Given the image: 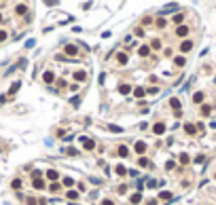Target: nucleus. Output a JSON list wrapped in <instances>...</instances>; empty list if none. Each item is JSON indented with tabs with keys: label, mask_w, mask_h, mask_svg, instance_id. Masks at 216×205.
I'll use <instances>...</instances> for the list:
<instances>
[{
	"label": "nucleus",
	"mask_w": 216,
	"mask_h": 205,
	"mask_svg": "<svg viewBox=\"0 0 216 205\" xmlns=\"http://www.w3.org/2000/svg\"><path fill=\"white\" fill-rule=\"evenodd\" d=\"M157 91H159V89H157V87H148V89H146V93H148V95H150V93H152V95H155Z\"/></svg>",
	"instance_id": "c03bdc74"
},
{
	"label": "nucleus",
	"mask_w": 216,
	"mask_h": 205,
	"mask_svg": "<svg viewBox=\"0 0 216 205\" xmlns=\"http://www.w3.org/2000/svg\"><path fill=\"white\" fill-rule=\"evenodd\" d=\"M108 131H112V133H123V127H119V125H108Z\"/></svg>",
	"instance_id": "473e14b6"
},
{
	"label": "nucleus",
	"mask_w": 216,
	"mask_h": 205,
	"mask_svg": "<svg viewBox=\"0 0 216 205\" xmlns=\"http://www.w3.org/2000/svg\"><path fill=\"white\" fill-rule=\"evenodd\" d=\"M184 131L188 133V135H195V133H197V127H195V125H191V123H186V125H184Z\"/></svg>",
	"instance_id": "412c9836"
},
{
	"label": "nucleus",
	"mask_w": 216,
	"mask_h": 205,
	"mask_svg": "<svg viewBox=\"0 0 216 205\" xmlns=\"http://www.w3.org/2000/svg\"><path fill=\"white\" fill-rule=\"evenodd\" d=\"M15 15H25V17H28V4H17L15 6Z\"/></svg>",
	"instance_id": "9b49d317"
},
{
	"label": "nucleus",
	"mask_w": 216,
	"mask_h": 205,
	"mask_svg": "<svg viewBox=\"0 0 216 205\" xmlns=\"http://www.w3.org/2000/svg\"><path fill=\"white\" fill-rule=\"evenodd\" d=\"M178 4L176 2H169V4H165V8H163V11H159V17H163V15H167V13H174V11H178Z\"/></svg>",
	"instance_id": "7ed1b4c3"
},
{
	"label": "nucleus",
	"mask_w": 216,
	"mask_h": 205,
	"mask_svg": "<svg viewBox=\"0 0 216 205\" xmlns=\"http://www.w3.org/2000/svg\"><path fill=\"white\" fill-rule=\"evenodd\" d=\"M114 171H116V176H127V169H125V165H121V163H116Z\"/></svg>",
	"instance_id": "aec40b11"
},
{
	"label": "nucleus",
	"mask_w": 216,
	"mask_h": 205,
	"mask_svg": "<svg viewBox=\"0 0 216 205\" xmlns=\"http://www.w3.org/2000/svg\"><path fill=\"white\" fill-rule=\"evenodd\" d=\"M70 102H72V106H78V104H80V95H74Z\"/></svg>",
	"instance_id": "79ce46f5"
},
{
	"label": "nucleus",
	"mask_w": 216,
	"mask_h": 205,
	"mask_svg": "<svg viewBox=\"0 0 216 205\" xmlns=\"http://www.w3.org/2000/svg\"><path fill=\"white\" fill-rule=\"evenodd\" d=\"M133 150H136L138 154H144L146 152V142H136V144H133Z\"/></svg>",
	"instance_id": "9d476101"
},
{
	"label": "nucleus",
	"mask_w": 216,
	"mask_h": 205,
	"mask_svg": "<svg viewBox=\"0 0 216 205\" xmlns=\"http://www.w3.org/2000/svg\"><path fill=\"white\" fill-rule=\"evenodd\" d=\"M0 21H2V15H0Z\"/></svg>",
	"instance_id": "6e6d98bb"
},
{
	"label": "nucleus",
	"mask_w": 216,
	"mask_h": 205,
	"mask_svg": "<svg viewBox=\"0 0 216 205\" xmlns=\"http://www.w3.org/2000/svg\"><path fill=\"white\" fill-rule=\"evenodd\" d=\"M178 159H180V163H182V165H188V163H191V157H188L186 152H182V154H180Z\"/></svg>",
	"instance_id": "bb28decb"
},
{
	"label": "nucleus",
	"mask_w": 216,
	"mask_h": 205,
	"mask_svg": "<svg viewBox=\"0 0 216 205\" xmlns=\"http://www.w3.org/2000/svg\"><path fill=\"white\" fill-rule=\"evenodd\" d=\"M102 205H114V203H112L110 199H104V201H102Z\"/></svg>",
	"instance_id": "603ef678"
},
{
	"label": "nucleus",
	"mask_w": 216,
	"mask_h": 205,
	"mask_svg": "<svg viewBox=\"0 0 216 205\" xmlns=\"http://www.w3.org/2000/svg\"><path fill=\"white\" fill-rule=\"evenodd\" d=\"M19 87H21V81H15V83L11 85V89H8V93H6V95H8V97H15V93L19 91Z\"/></svg>",
	"instance_id": "6e6552de"
},
{
	"label": "nucleus",
	"mask_w": 216,
	"mask_h": 205,
	"mask_svg": "<svg viewBox=\"0 0 216 205\" xmlns=\"http://www.w3.org/2000/svg\"><path fill=\"white\" fill-rule=\"evenodd\" d=\"M116 64H119V66L127 64V53H116Z\"/></svg>",
	"instance_id": "4468645a"
},
{
	"label": "nucleus",
	"mask_w": 216,
	"mask_h": 205,
	"mask_svg": "<svg viewBox=\"0 0 216 205\" xmlns=\"http://www.w3.org/2000/svg\"><path fill=\"white\" fill-rule=\"evenodd\" d=\"M6 38H8V32L6 30H0V42H4Z\"/></svg>",
	"instance_id": "58836bf2"
},
{
	"label": "nucleus",
	"mask_w": 216,
	"mask_h": 205,
	"mask_svg": "<svg viewBox=\"0 0 216 205\" xmlns=\"http://www.w3.org/2000/svg\"><path fill=\"white\" fill-rule=\"evenodd\" d=\"M42 176H44V173L40 171V169H32V180H40Z\"/></svg>",
	"instance_id": "7c9ffc66"
},
{
	"label": "nucleus",
	"mask_w": 216,
	"mask_h": 205,
	"mask_svg": "<svg viewBox=\"0 0 216 205\" xmlns=\"http://www.w3.org/2000/svg\"><path fill=\"white\" fill-rule=\"evenodd\" d=\"M25 203H28V205H36V203H38V201H36L34 197H25Z\"/></svg>",
	"instance_id": "37998d69"
},
{
	"label": "nucleus",
	"mask_w": 216,
	"mask_h": 205,
	"mask_svg": "<svg viewBox=\"0 0 216 205\" xmlns=\"http://www.w3.org/2000/svg\"><path fill=\"white\" fill-rule=\"evenodd\" d=\"M72 78H74L76 83H85V81H87V72H85V70H78V72H74V76H72Z\"/></svg>",
	"instance_id": "0eeeda50"
},
{
	"label": "nucleus",
	"mask_w": 216,
	"mask_h": 205,
	"mask_svg": "<svg viewBox=\"0 0 216 205\" xmlns=\"http://www.w3.org/2000/svg\"><path fill=\"white\" fill-rule=\"evenodd\" d=\"M140 201H142V194H140V192H133L131 197H129V203H131V205H138Z\"/></svg>",
	"instance_id": "a211bd4d"
},
{
	"label": "nucleus",
	"mask_w": 216,
	"mask_h": 205,
	"mask_svg": "<svg viewBox=\"0 0 216 205\" xmlns=\"http://www.w3.org/2000/svg\"><path fill=\"white\" fill-rule=\"evenodd\" d=\"M119 93H121V95H129V93H131V87H129L127 83L119 85Z\"/></svg>",
	"instance_id": "2eb2a0df"
},
{
	"label": "nucleus",
	"mask_w": 216,
	"mask_h": 205,
	"mask_svg": "<svg viewBox=\"0 0 216 205\" xmlns=\"http://www.w3.org/2000/svg\"><path fill=\"white\" fill-rule=\"evenodd\" d=\"M174 64H176L178 68H182V66L186 64V59H184V55H178V57H174Z\"/></svg>",
	"instance_id": "b1692460"
},
{
	"label": "nucleus",
	"mask_w": 216,
	"mask_h": 205,
	"mask_svg": "<svg viewBox=\"0 0 216 205\" xmlns=\"http://www.w3.org/2000/svg\"><path fill=\"white\" fill-rule=\"evenodd\" d=\"M55 61H66L68 64V61H74V59H68L66 55H55Z\"/></svg>",
	"instance_id": "f704fd0d"
},
{
	"label": "nucleus",
	"mask_w": 216,
	"mask_h": 205,
	"mask_svg": "<svg viewBox=\"0 0 216 205\" xmlns=\"http://www.w3.org/2000/svg\"><path fill=\"white\" fill-rule=\"evenodd\" d=\"M133 95H136V97H144V95H146V89L136 87V89H133Z\"/></svg>",
	"instance_id": "a878e982"
},
{
	"label": "nucleus",
	"mask_w": 216,
	"mask_h": 205,
	"mask_svg": "<svg viewBox=\"0 0 216 205\" xmlns=\"http://www.w3.org/2000/svg\"><path fill=\"white\" fill-rule=\"evenodd\" d=\"M61 184H64L66 188H70V186H74V180H72L70 176H66V178H61Z\"/></svg>",
	"instance_id": "5701e85b"
},
{
	"label": "nucleus",
	"mask_w": 216,
	"mask_h": 205,
	"mask_svg": "<svg viewBox=\"0 0 216 205\" xmlns=\"http://www.w3.org/2000/svg\"><path fill=\"white\" fill-rule=\"evenodd\" d=\"M201 114H203V117H210V114H212V108H210L208 104H203V106H201Z\"/></svg>",
	"instance_id": "c756f323"
},
{
	"label": "nucleus",
	"mask_w": 216,
	"mask_h": 205,
	"mask_svg": "<svg viewBox=\"0 0 216 205\" xmlns=\"http://www.w3.org/2000/svg\"><path fill=\"white\" fill-rule=\"evenodd\" d=\"M66 154H70V157H76V154H78V150H76V148H66Z\"/></svg>",
	"instance_id": "c9c22d12"
},
{
	"label": "nucleus",
	"mask_w": 216,
	"mask_h": 205,
	"mask_svg": "<svg viewBox=\"0 0 216 205\" xmlns=\"http://www.w3.org/2000/svg\"><path fill=\"white\" fill-rule=\"evenodd\" d=\"M148 53H150V47H148V44H142V47L138 49V55H140V57H146Z\"/></svg>",
	"instance_id": "dca6fc26"
},
{
	"label": "nucleus",
	"mask_w": 216,
	"mask_h": 205,
	"mask_svg": "<svg viewBox=\"0 0 216 205\" xmlns=\"http://www.w3.org/2000/svg\"><path fill=\"white\" fill-rule=\"evenodd\" d=\"M11 186H13V190H19L21 188V180H19V178H15V180L11 182Z\"/></svg>",
	"instance_id": "72a5a7b5"
},
{
	"label": "nucleus",
	"mask_w": 216,
	"mask_h": 205,
	"mask_svg": "<svg viewBox=\"0 0 216 205\" xmlns=\"http://www.w3.org/2000/svg\"><path fill=\"white\" fill-rule=\"evenodd\" d=\"M32 186H34L36 190H42V188H44V186H47V184H44V180L40 178V180H32Z\"/></svg>",
	"instance_id": "f3484780"
},
{
	"label": "nucleus",
	"mask_w": 216,
	"mask_h": 205,
	"mask_svg": "<svg viewBox=\"0 0 216 205\" xmlns=\"http://www.w3.org/2000/svg\"><path fill=\"white\" fill-rule=\"evenodd\" d=\"M165 123H155V125H152V133H155V135H163V133H165Z\"/></svg>",
	"instance_id": "39448f33"
},
{
	"label": "nucleus",
	"mask_w": 216,
	"mask_h": 205,
	"mask_svg": "<svg viewBox=\"0 0 216 205\" xmlns=\"http://www.w3.org/2000/svg\"><path fill=\"white\" fill-rule=\"evenodd\" d=\"M186 34H188V28H186V25H178V28H176V36H180V38H184Z\"/></svg>",
	"instance_id": "ddd939ff"
},
{
	"label": "nucleus",
	"mask_w": 216,
	"mask_h": 205,
	"mask_svg": "<svg viewBox=\"0 0 216 205\" xmlns=\"http://www.w3.org/2000/svg\"><path fill=\"white\" fill-rule=\"evenodd\" d=\"M66 87V81H57V89H64Z\"/></svg>",
	"instance_id": "3c124183"
},
{
	"label": "nucleus",
	"mask_w": 216,
	"mask_h": 205,
	"mask_svg": "<svg viewBox=\"0 0 216 205\" xmlns=\"http://www.w3.org/2000/svg\"><path fill=\"white\" fill-rule=\"evenodd\" d=\"M125 192H127V186L121 184V186H119V194H125Z\"/></svg>",
	"instance_id": "de8ad7c7"
},
{
	"label": "nucleus",
	"mask_w": 216,
	"mask_h": 205,
	"mask_svg": "<svg viewBox=\"0 0 216 205\" xmlns=\"http://www.w3.org/2000/svg\"><path fill=\"white\" fill-rule=\"evenodd\" d=\"M174 167H176V163H174V161H167V163H165V171H172Z\"/></svg>",
	"instance_id": "a19ab883"
},
{
	"label": "nucleus",
	"mask_w": 216,
	"mask_h": 205,
	"mask_svg": "<svg viewBox=\"0 0 216 205\" xmlns=\"http://www.w3.org/2000/svg\"><path fill=\"white\" fill-rule=\"evenodd\" d=\"M144 180H146V182H144V186H148V188H155V186H159V182L155 180V178H144Z\"/></svg>",
	"instance_id": "6ab92c4d"
},
{
	"label": "nucleus",
	"mask_w": 216,
	"mask_h": 205,
	"mask_svg": "<svg viewBox=\"0 0 216 205\" xmlns=\"http://www.w3.org/2000/svg\"><path fill=\"white\" fill-rule=\"evenodd\" d=\"M146 205H157V199H152V201H148Z\"/></svg>",
	"instance_id": "864d4df0"
},
{
	"label": "nucleus",
	"mask_w": 216,
	"mask_h": 205,
	"mask_svg": "<svg viewBox=\"0 0 216 205\" xmlns=\"http://www.w3.org/2000/svg\"><path fill=\"white\" fill-rule=\"evenodd\" d=\"M210 127H212V129H216V121H212V123H210Z\"/></svg>",
	"instance_id": "5fc2aeb1"
},
{
	"label": "nucleus",
	"mask_w": 216,
	"mask_h": 205,
	"mask_svg": "<svg viewBox=\"0 0 216 205\" xmlns=\"http://www.w3.org/2000/svg\"><path fill=\"white\" fill-rule=\"evenodd\" d=\"M195 163H197V165L205 163V157H203V154H197V157H195Z\"/></svg>",
	"instance_id": "e433bc0d"
},
{
	"label": "nucleus",
	"mask_w": 216,
	"mask_h": 205,
	"mask_svg": "<svg viewBox=\"0 0 216 205\" xmlns=\"http://www.w3.org/2000/svg\"><path fill=\"white\" fill-rule=\"evenodd\" d=\"M182 19H184V15H182V13H176V15H174V23H180Z\"/></svg>",
	"instance_id": "ea45409f"
},
{
	"label": "nucleus",
	"mask_w": 216,
	"mask_h": 205,
	"mask_svg": "<svg viewBox=\"0 0 216 205\" xmlns=\"http://www.w3.org/2000/svg\"><path fill=\"white\" fill-rule=\"evenodd\" d=\"M91 184H93V186H97V184H102V180H97V178H91Z\"/></svg>",
	"instance_id": "8fccbe9b"
},
{
	"label": "nucleus",
	"mask_w": 216,
	"mask_h": 205,
	"mask_svg": "<svg viewBox=\"0 0 216 205\" xmlns=\"http://www.w3.org/2000/svg\"><path fill=\"white\" fill-rule=\"evenodd\" d=\"M78 142H80V146H83L85 150H93V148H95V142H93L91 138H87V135H80Z\"/></svg>",
	"instance_id": "f257e3e1"
},
{
	"label": "nucleus",
	"mask_w": 216,
	"mask_h": 205,
	"mask_svg": "<svg viewBox=\"0 0 216 205\" xmlns=\"http://www.w3.org/2000/svg\"><path fill=\"white\" fill-rule=\"evenodd\" d=\"M66 197H68L70 201H78V192H76V190H68Z\"/></svg>",
	"instance_id": "c85d7f7f"
},
{
	"label": "nucleus",
	"mask_w": 216,
	"mask_h": 205,
	"mask_svg": "<svg viewBox=\"0 0 216 205\" xmlns=\"http://www.w3.org/2000/svg\"><path fill=\"white\" fill-rule=\"evenodd\" d=\"M178 49H180V53H188V51H191V49H193V42H191V40H186V38H184L182 42H180V47H178Z\"/></svg>",
	"instance_id": "423d86ee"
},
{
	"label": "nucleus",
	"mask_w": 216,
	"mask_h": 205,
	"mask_svg": "<svg viewBox=\"0 0 216 205\" xmlns=\"http://www.w3.org/2000/svg\"><path fill=\"white\" fill-rule=\"evenodd\" d=\"M64 53L66 57H74L78 53V44H64Z\"/></svg>",
	"instance_id": "f03ea898"
},
{
	"label": "nucleus",
	"mask_w": 216,
	"mask_h": 205,
	"mask_svg": "<svg viewBox=\"0 0 216 205\" xmlns=\"http://www.w3.org/2000/svg\"><path fill=\"white\" fill-rule=\"evenodd\" d=\"M44 178H47V180L53 184V182H57V180H59V173L55 171V169H47V171H44Z\"/></svg>",
	"instance_id": "20e7f679"
},
{
	"label": "nucleus",
	"mask_w": 216,
	"mask_h": 205,
	"mask_svg": "<svg viewBox=\"0 0 216 205\" xmlns=\"http://www.w3.org/2000/svg\"><path fill=\"white\" fill-rule=\"evenodd\" d=\"M193 102H195V104H201V102H203V93H201V91L193 93Z\"/></svg>",
	"instance_id": "cd10ccee"
},
{
	"label": "nucleus",
	"mask_w": 216,
	"mask_h": 205,
	"mask_svg": "<svg viewBox=\"0 0 216 205\" xmlns=\"http://www.w3.org/2000/svg\"><path fill=\"white\" fill-rule=\"evenodd\" d=\"M150 44H152V49H161V40H152Z\"/></svg>",
	"instance_id": "a18cd8bd"
},
{
	"label": "nucleus",
	"mask_w": 216,
	"mask_h": 205,
	"mask_svg": "<svg viewBox=\"0 0 216 205\" xmlns=\"http://www.w3.org/2000/svg\"><path fill=\"white\" fill-rule=\"evenodd\" d=\"M155 25H157V28H159V30H163V28H165V25H167V21L163 19V17H159V19L155 21Z\"/></svg>",
	"instance_id": "2f4dec72"
},
{
	"label": "nucleus",
	"mask_w": 216,
	"mask_h": 205,
	"mask_svg": "<svg viewBox=\"0 0 216 205\" xmlns=\"http://www.w3.org/2000/svg\"><path fill=\"white\" fill-rule=\"evenodd\" d=\"M127 176H131V178H138V169H129V171H127Z\"/></svg>",
	"instance_id": "49530a36"
},
{
	"label": "nucleus",
	"mask_w": 216,
	"mask_h": 205,
	"mask_svg": "<svg viewBox=\"0 0 216 205\" xmlns=\"http://www.w3.org/2000/svg\"><path fill=\"white\" fill-rule=\"evenodd\" d=\"M42 81L47 83V85H51L53 81H55V74H53L51 70H44V74H42Z\"/></svg>",
	"instance_id": "1a4fd4ad"
},
{
	"label": "nucleus",
	"mask_w": 216,
	"mask_h": 205,
	"mask_svg": "<svg viewBox=\"0 0 216 205\" xmlns=\"http://www.w3.org/2000/svg\"><path fill=\"white\" fill-rule=\"evenodd\" d=\"M34 44H36V40H34V38H30L28 42H25V47H28V49H32V47H34Z\"/></svg>",
	"instance_id": "09e8293b"
},
{
	"label": "nucleus",
	"mask_w": 216,
	"mask_h": 205,
	"mask_svg": "<svg viewBox=\"0 0 216 205\" xmlns=\"http://www.w3.org/2000/svg\"><path fill=\"white\" fill-rule=\"evenodd\" d=\"M138 163H140V167H152V163L148 161L146 157H140V159H138Z\"/></svg>",
	"instance_id": "393cba45"
},
{
	"label": "nucleus",
	"mask_w": 216,
	"mask_h": 205,
	"mask_svg": "<svg viewBox=\"0 0 216 205\" xmlns=\"http://www.w3.org/2000/svg\"><path fill=\"white\" fill-rule=\"evenodd\" d=\"M116 154H119L121 159H125V157H127V154H129V148H127V146H125V144H121L119 148H116Z\"/></svg>",
	"instance_id": "f8f14e48"
},
{
	"label": "nucleus",
	"mask_w": 216,
	"mask_h": 205,
	"mask_svg": "<svg viewBox=\"0 0 216 205\" xmlns=\"http://www.w3.org/2000/svg\"><path fill=\"white\" fill-rule=\"evenodd\" d=\"M49 190H51V192H57V190H59V184H57V182L49 184Z\"/></svg>",
	"instance_id": "4c0bfd02"
},
{
	"label": "nucleus",
	"mask_w": 216,
	"mask_h": 205,
	"mask_svg": "<svg viewBox=\"0 0 216 205\" xmlns=\"http://www.w3.org/2000/svg\"><path fill=\"white\" fill-rule=\"evenodd\" d=\"M169 106L174 108V112H178L180 110V100H178V97H172V100H169Z\"/></svg>",
	"instance_id": "4be33fe9"
}]
</instances>
